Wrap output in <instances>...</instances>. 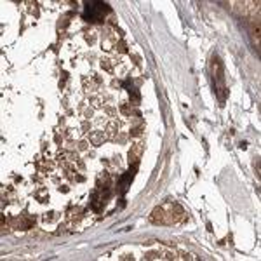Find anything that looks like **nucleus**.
<instances>
[{"instance_id": "nucleus-1", "label": "nucleus", "mask_w": 261, "mask_h": 261, "mask_svg": "<svg viewBox=\"0 0 261 261\" xmlns=\"http://www.w3.org/2000/svg\"><path fill=\"white\" fill-rule=\"evenodd\" d=\"M110 12V7L103 2H87L86 11H84V19L86 21H101L105 14Z\"/></svg>"}, {"instance_id": "nucleus-2", "label": "nucleus", "mask_w": 261, "mask_h": 261, "mask_svg": "<svg viewBox=\"0 0 261 261\" xmlns=\"http://www.w3.org/2000/svg\"><path fill=\"white\" fill-rule=\"evenodd\" d=\"M214 86H216V92L220 96V99L225 101V71H223V63L218 58H214Z\"/></svg>"}, {"instance_id": "nucleus-3", "label": "nucleus", "mask_w": 261, "mask_h": 261, "mask_svg": "<svg viewBox=\"0 0 261 261\" xmlns=\"http://www.w3.org/2000/svg\"><path fill=\"white\" fill-rule=\"evenodd\" d=\"M136 169H138V162L134 164V166L130 167V169L120 178V181H119V192L122 193V195H124V193L129 190V187H130V183H133V178H134V172H136Z\"/></svg>"}]
</instances>
